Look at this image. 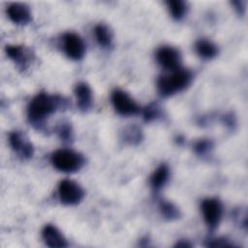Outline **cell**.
I'll return each instance as SVG.
<instances>
[{
  "label": "cell",
  "mask_w": 248,
  "mask_h": 248,
  "mask_svg": "<svg viewBox=\"0 0 248 248\" xmlns=\"http://www.w3.org/2000/svg\"><path fill=\"white\" fill-rule=\"evenodd\" d=\"M160 114V107L157 103H150L142 111L143 119L146 122H150L156 119Z\"/></svg>",
  "instance_id": "obj_20"
},
{
  "label": "cell",
  "mask_w": 248,
  "mask_h": 248,
  "mask_svg": "<svg viewBox=\"0 0 248 248\" xmlns=\"http://www.w3.org/2000/svg\"><path fill=\"white\" fill-rule=\"evenodd\" d=\"M9 143L13 151L21 159H30L34 154L32 143L24 134L18 131H14L9 134Z\"/></svg>",
  "instance_id": "obj_8"
},
{
  "label": "cell",
  "mask_w": 248,
  "mask_h": 248,
  "mask_svg": "<svg viewBox=\"0 0 248 248\" xmlns=\"http://www.w3.org/2000/svg\"><path fill=\"white\" fill-rule=\"evenodd\" d=\"M58 137L64 141H70L73 139V129L70 123L62 122L57 128Z\"/></svg>",
  "instance_id": "obj_21"
},
{
  "label": "cell",
  "mask_w": 248,
  "mask_h": 248,
  "mask_svg": "<svg viewBox=\"0 0 248 248\" xmlns=\"http://www.w3.org/2000/svg\"><path fill=\"white\" fill-rule=\"evenodd\" d=\"M197 53L203 59H212L218 53V48L215 44L208 40H199L195 46Z\"/></svg>",
  "instance_id": "obj_15"
},
{
  "label": "cell",
  "mask_w": 248,
  "mask_h": 248,
  "mask_svg": "<svg viewBox=\"0 0 248 248\" xmlns=\"http://www.w3.org/2000/svg\"><path fill=\"white\" fill-rule=\"evenodd\" d=\"M6 53L22 70H25L32 60L31 51L23 46L9 45L6 46Z\"/></svg>",
  "instance_id": "obj_11"
},
{
  "label": "cell",
  "mask_w": 248,
  "mask_h": 248,
  "mask_svg": "<svg viewBox=\"0 0 248 248\" xmlns=\"http://www.w3.org/2000/svg\"><path fill=\"white\" fill-rule=\"evenodd\" d=\"M77 104L81 111H87L93 103V94L90 86L86 82H78L75 87Z\"/></svg>",
  "instance_id": "obj_13"
},
{
  "label": "cell",
  "mask_w": 248,
  "mask_h": 248,
  "mask_svg": "<svg viewBox=\"0 0 248 248\" xmlns=\"http://www.w3.org/2000/svg\"><path fill=\"white\" fill-rule=\"evenodd\" d=\"M84 197V191L81 186L71 180L63 179L58 184L59 201L66 205H75L81 202Z\"/></svg>",
  "instance_id": "obj_4"
},
{
  "label": "cell",
  "mask_w": 248,
  "mask_h": 248,
  "mask_svg": "<svg viewBox=\"0 0 248 248\" xmlns=\"http://www.w3.org/2000/svg\"><path fill=\"white\" fill-rule=\"evenodd\" d=\"M207 246L211 247H232V244L229 243V241L225 238H217V239H212L208 241Z\"/></svg>",
  "instance_id": "obj_23"
},
{
  "label": "cell",
  "mask_w": 248,
  "mask_h": 248,
  "mask_svg": "<svg viewBox=\"0 0 248 248\" xmlns=\"http://www.w3.org/2000/svg\"><path fill=\"white\" fill-rule=\"evenodd\" d=\"M67 107L68 102L64 97L40 92L31 100L27 108V116L30 123L39 128L43 125L46 117L56 110Z\"/></svg>",
  "instance_id": "obj_1"
},
{
  "label": "cell",
  "mask_w": 248,
  "mask_h": 248,
  "mask_svg": "<svg viewBox=\"0 0 248 248\" xmlns=\"http://www.w3.org/2000/svg\"><path fill=\"white\" fill-rule=\"evenodd\" d=\"M63 49L69 58L78 61L85 54V44L77 33L67 32L63 36Z\"/></svg>",
  "instance_id": "obj_7"
},
{
  "label": "cell",
  "mask_w": 248,
  "mask_h": 248,
  "mask_svg": "<svg viewBox=\"0 0 248 248\" xmlns=\"http://www.w3.org/2000/svg\"><path fill=\"white\" fill-rule=\"evenodd\" d=\"M123 138L130 144H138L142 140V133L139 126L130 125L124 129Z\"/></svg>",
  "instance_id": "obj_18"
},
{
  "label": "cell",
  "mask_w": 248,
  "mask_h": 248,
  "mask_svg": "<svg viewBox=\"0 0 248 248\" xmlns=\"http://www.w3.org/2000/svg\"><path fill=\"white\" fill-rule=\"evenodd\" d=\"M7 16L15 24L25 25L32 20V15L27 5L12 3L7 7Z\"/></svg>",
  "instance_id": "obj_10"
},
{
  "label": "cell",
  "mask_w": 248,
  "mask_h": 248,
  "mask_svg": "<svg viewBox=\"0 0 248 248\" xmlns=\"http://www.w3.org/2000/svg\"><path fill=\"white\" fill-rule=\"evenodd\" d=\"M94 34H95L96 41L103 47H108L111 45L112 33L107 25H105L103 23L97 24L94 28Z\"/></svg>",
  "instance_id": "obj_16"
},
{
  "label": "cell",
  "mask_w": 248,
  "mask_h": 248,
  "mask_svg": "<svg viewBox=\"0 0 248 248\" xmlns=\"http://www.w3.org/2000/svg\"><path fill=\"white\" fill-rule=\"evenodd\" d=\"M157 62L165 69L174 71L180 68L181 56L175 47L170 46H164L158 48L156 51Z\"/></svg>",
  "instance_id": "obj_9"
},
{
  "label": "cell",
  "mask_w": 248,
  "mask_h": 248,
  "mask_svg": "<svg viewBox=\"0 0 248 248\" xmlns=\"http://www.w3.org/2000/svg\"><path fill=\"white\" fill-rule=\"evenodd\" d=\"M51 164L57 170L70 173L78 171L82 168L84 158L75 150L62 148L52 153Z\"/></svg>",
  "instance_id": "obj_3"
},
{
  "label": "cell",
  "mask_w": 248,
  "mask_h": 248,
  "mask_svg": "<svg viewBox=\"0 0 248 248\" xmlns=\"http://www.w3.org/2000/svg\"><path fill=\"white\" fill-rule=\"evenodd\" d=\"M203 220L209 230H215L222 218L223 206L221 202L215 198L204 199L201 204Z\"/></svg>",
  "instance_id": "obj_5"
},
{
  "label": "cell",
  "mask_w": 248,
  "mask_h": 248,
  "mask_svg": "<svg viewBox=\"0 0 248 248\" xmlns=\"http://www.w3.org/2000/svg\"><path fill=\"white\" fill-rule=\"evenodd\" d=\"M42 237L45 243L51 248L67 247L68 243L62 232L53 225L47 224L42 231Z\"/></svg>",
  "instance_id": "obj_12"
},
{
  "label": "cell",
  "mask_w": 248,
  "mask_h": 248,
  "mask_svg": "<svg viewBox=\"0 0 248 248\" xmlns=\"http://www.w3.org/2000/svg\"><path fill=\"white\" fill-rule=\"evenodd\" d=\"M160 210L167 220H175L180 216L179 209L172 202L168 201H162L160 202Z\"/></svg>",
  "instance_id": "obj_19"
},
{
  "label": "cell",
  "mask_w": 248,
  "mask_h": 248,
  "mask_svg": "<svg viewBox=\"0 0 248 248\" xmlns=\"http://www.w3.org/2000/svg\"><path fill=\"white\" fill-rule=\"evenodd\" d=\"M111 103L114 109L121 115L129 116L140 112V107L134 99L125 91L115 89L111 93Z\"/></svg>",
  "instance_id": "obj_6"
},
{
  "label": "cell",
  "mask_w": 248,
  "mask_h": 248,
  "mask_svg": "<svg viewBox=\"0 0 248 248\" xmlns=\"http://www.w3.org/2000/svg\"><path fill=\"white\" fill-rule=\"evenodd\" d=\"M175 246L176 247H190L191 244L188 243V242H185V241H179V242L176 243Z\"/></svg>",
  "instance_id": "obj_25"
},
{
  "label": "cell",
  "mask_w": 248,
  "mask_h": 248,
  "mask_svg": "<svg viewBox=\"0 0 248 248\" xmlns=\"http://www.w3.org/2000/svg\"><path fill=\"white\" fill-rule=\"evenodd\" d=\"M213 144L210 140H201L199 141L196 142L195 146H194V149H195V152L199 155H204L206 154L207 152L210 151V149L212 148Z\"/></svg>",
  "instance_id": "obj_22"
},
{
  "label": "cell",
  "mask_w": 248,
  "mask_h": 248,
  "mask_svg": "<svg viewBox=\"0 0 248 248\" xmlns=\"http://www.w3.org/2000/svg\"><path fill=\"white\" fill-rule=\"evenodd\" d=\"M170 177V169L167 165L159 166L150 176V186L155 191H160L168 182Z\"/></svg>",
  "instance_id": "obj_14"
},
{
  "label": "cell",
  "mask_w": 248,
  "mask_h": 248,
  "mask_svg": "<svg viewBox=\"0 0 248 248\" xmlns=\"http://www.w3.org/2000/svg\"><path fill=\"white\" fill-rule=\"evenodd\" d=\"M168 9L171 15V17L175 20H180L184 17L187 12V6L184 1L181 0H170L166 2Z\"/></svg>",
  "instance_id": "obj_17"
},
{
  "label": "cell",
  "mask_w": 248,
  "mask_h": 248,
  "mask_svg": "<svg viewBox=\"0 0 248 248\" xmlns=\"http://www.w3.org/2000/svg\"><path fill=\"white\" fill-rule=\"evenodd\" d=\"M192 73L189 70L178 68L170 75L161 76L157 80V89L161 96L169 97L185 89L192 81Z\"/></svg>",
  "instance_id": "obj_2"
},
{
  "label": "cell",
  "mask_w": 248,
  "mask_h": 248,
  "mask_svg": "<svg viewBox=\"0 0 248 248\" xmlns=\"http://www.w3.org/2000/svg\"><path fill=\"white\" fill-rule=\"evenodd\" d=\"M232 4L234 7V10L237 12L238 15L243 16L245 14V10H246L245 4L246 3L244 1H233Z\"/></svg>",
  "instance_id": "obj_24"
}]
</instances>
